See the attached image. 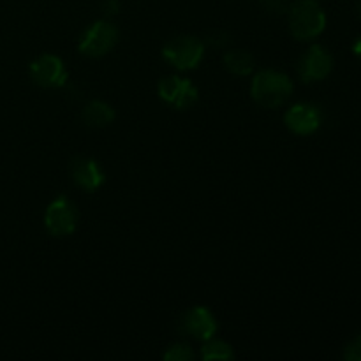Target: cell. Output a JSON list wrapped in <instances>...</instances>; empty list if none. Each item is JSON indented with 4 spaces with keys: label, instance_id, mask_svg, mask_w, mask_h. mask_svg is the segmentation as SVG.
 Returning <instances> with one entry per match:
<instances>
[{
    "label": "cell",
    "instance_id": "cell-3",
    "mask_svg": "<svg viewBox=\"0 0 361 361\" xmlns=\"http://www.w3.org/2000/svg\"><path fill=\"white\" fill-rule=\"evenodd\" d=\"M204 55V42L192 35H180L166 42L162 56L180 71L196 69Z\"/></svg>",
    "mask_w": 361,
    "mask_h": 361
},
{
    "label": "cell",
    "instance_id": "cell-8",
    "mask_svg": "<svg viewBox=\"0 0 361 361\" xmlns=\"http://www.w3.org/2000/svg\"><path fill=\"white\" fill-rule=\"evenodd\" d=\"M334 69V59L321 44L310 46L309 51L300 59L298 74L305 83H316L324 80Z\"/></svg>",
    "mask_w": 361,
    "mask_h": 361
},
{
    "label": "cell",
    "instance_id": "cell-2",
    "mask_svg": "<svg viewBox=\"0 0 361 361\" xmlns=\"http://www.w3.org/2000/svg\"><path fill=\"white\" fill-rule=\"evenodd\" d=\"M289 30L298 41H312L323 34L326 14L317 0H298L289 6Z\"/></svg>",
    "mask_w": 361,
    "mask_h": 361
},
{
    "label": "cell",
    "instance_id": "cell-1",
    "mask_svg": "<svg viewBox=\"0 0 361 361\" xmlns=\"http://www.w3.org/2000/svg\"><path fill=\"white\" fill-rule=\"evenodd\" d=\"M291 78L279 71H261L254 76L250 85V95L259 106L268 109H275L284 104L293 94Z\"/></svg>",
    "mask_w": 361,
    "mask_h": 361
},
{
    "label": "cell",
    "instance_id": "cell-12",
    "mask_svg": "<svg viewBox=\"0 0 361 361\" xmlns=\"http://www.w3.org/2000/svg\"><path fill=\"white\" fill-rule=\"evenodd\" d=\"M85 126L92 129H101V127L109 126L115 120V109L102 101H92L81 111Z\"/></svg>",
    "mask_w": 361,
    "mask_h": 361
},
{
    "label": "cell",
    "instance_id": "cell-6",
    "mask_svg": "<svg viewBox=\"0 0 361 361\" xmlns=\"http://www.w3.org/2000/svg\"><path fill=\"white\" fill-rule=\"evenodd\" d=\"M159 97L168 104L175 106L176 109H187L196 104L200 94L192 81L187 78L169 76L159 81Z\"/></svg>",
    "mask_w": 361,
    "mask_h": 361
},
{
    "label": "cell",
    "instance_id": "cell-18",
    "mask_svg": "<svg viewBox=\"0 0 361 361\" xmlns=\"http://www.w3.org/2000/svg\"><path fill=\"white\" fill-rule=\"evenodd\" d=\"M207 42L210 46H214V48H224V46L229 42V37L226 32L217 30V32H212L210 35H207Z\"/></svg>",
    "mask_w": 361,
    "mask_h": 361
},
{
    "label": "cell",
    "instance_id": "cell-21",
    "mask_svg": "<svg viewBox=\"0 0 361 361\" xmlns=\"http://www.w3.org/2000/svg\"><path fill=\"white\" fill-rule=\"evenodd\" d=\"M356 9H358V13L361 14V0H358V2H356Z\"/></svg>",
    "mask_w": 361,
    "mask_h": 361
},
{
    "label": "cell",
    "instance_id": "cell-7",
    "mask_svg": "<svg viewBox=\"0 0 361 361\" xmlns=\"http://www.w3.org/2000/svg\"><path fill=\"white\" fill-rule=\"evenodd\" d=\"M32 81L42 88H60L67 83V71L56 55H41L28 67Z\"/></svg>",
    "mask_w": 361,
    "mask_h": 361
},
{
    "label": "cell",
    "instance_id": "cell-16",
    "mask_svg": "<svg viewBox=\"0 0 361 361\" xmlns=\"http://www.w3.org/2000/svg\"><path fill=\"white\" fill-rule=\"evenodd\" d=\"M259 4L264 13L274 14V16H282L289 11L288 0H259Z\"/></svg>",
    "mask_w": 361,
    "mask_h": 361
},
{
    "label": "cell",
    "instance_id": "cell-13",
    "mask_svg": "<svg viewBox=\"0 0 361 361\" xmlns=\"http://www.w3.org/2000/svg\"><path fill=\"white\" fill-rule=\"evenodd\" d=\"M224 66L235 76H249L256 67V60L245 49H231L224 55Z\"/></svg>",
    "mask_w": 361,
    "mask_h": 361
},
{
    "label": "cell",
    "instance_id": "cell-14",
    "mask_svg": "<svg viewBox=\"0 0 361 361\" xmlns=\"http://www.w3.org/2000/svg\"><path fill=\"white\" fill-rule=\"evenodd\" d=\"M201 356L203 360L212 361V360H233L235 358V351H233L231 345L228 342H222V341H208L207 344L203 345L201 349Z\"/></svg>",
    "mask_w": 361,
    "mask_h": 361
},
{
    "label": "cell",
    "instance_id": "cell-20",
    "mask_svg": "<svg viewBox=\"0 0 361 361\" xmlns=\"http://www.w3.org/2000/svg\"><path fill=\"white\" fill-rule=\"evenodd\" d=\"M353 53H355L356 56H360V59H361V35L358 39H356L355 42H353Z\"/></svg>",
    "mask_w": 361,
    "mask_h": 361
},
{
    "label": "cell",
    "instance_id": "cell-17",
    "mask_svg": "<svg viewBox=\"0 0 361 361\" xmlns=\"http://www.w3.org/2000/svg\"><path fill=\"white\" fill-rule=\"evenodd\" d=\"M344 358L348 361H361V335L353 338L344 349Z\"/></svg>",
    "mask_w": 361,
    "mask_h": 361
},
{
    "label": "cell",
    "instance_id": "cell-9",
    "mask_svg": "<svg viewBox=\"0 0 361 361\" xmlns=\"http://www.w3.org/2000/svg\"><path fill=\"white\" fill-rule=\"evenodd\" d=\"M180 331L183 335L197 338V341H210L217 331V321L208 309L194 307L180 317Z\"/></svg>",
    "mask_w": 361,
    "mask_h": 361
},
{
    "label": "cell",
    "instance_id": "cell-15",
    "mask_svg": "<svg viewBox=\"0 0 361 361\" xmlns=\"http://www.w3.org/2000/svg\"><path fill=\"white\" fill-rule=\"evenodd\" d=\"M192 358H194V351L190 349L189 344H185V342L173 344L171 348L164 353V360L168 361H190Z\"/></svg>",
    "mask_w": 361,
    "mask_h": 361
},
{
    "label": "cell",
    "instance_id": "cell-10",
    "mask_svg": "<svg viewBox=\"0 0 361 361\" xmlns=\"http://www.w3.org/2000/svg\"><path fill=\"white\" fill-rule=\"evenodd\" d=\"M321 120H323V115H321L319 108L309 104V102L291 106L284 115L288 129L298 136H309V134L316 133L321 126Z\"/></svg>",
    "mask_w": 361,
    "mask_h": 361
},
{
    "label": "cell",
    "instance_id": "cell-19",
    "mask_svg": "<svg viewBox=\"0 0 361 361\" xmlns=\"http://www.w3.org/2000/svg\"><path fill=\"white\" fill-rule=\"evenodd\" d=\"M101 9L106 16H115L120 11V2L118 0H102Z\"/></svg>",
    "mask_w": 361,
    "mask_h": 361
},
{
    "label": "cell",
    "instance_id": "cell-4",
    "mask_svg": "<svg viewBox=\"0 0 361 361\" xmlns=\"http://www.w3.org/2000/svg\"><path fill=\"white\" fill-rule=\"evenodd\" d=\"M116 41H118V30L115 25L109 21H95L83 32L78 49L81 55L99 59L111 51Z\"/></svg>",
    "mask_w": 361,
    "mask_h": 361
},
{
    "label": "cell",
    "instance_id": "cell-5",
    "mask_svg": "<svg viewBox=\"0 0 361 361\" xmlns=\"http://www.w3.org/2000/svg\"><path fill=\"white\" fill-rule=\"evenodd\" d=\"M44 226L51 236H69L76 231L78 208L69 197L59 196L44 212Z\"/></svg>",
    "mask_w": 361,
    "mask_h": 361
},
{
    "label": "cell",
    "instance_id": "cell-11",
    "mask_svg": "<svg viewBox=\"0 0 361 361\" xmlns=\"http://www.w3.org/2000/svg\"><path fill=\"white\" fill-rule=\"evenodd\" d=\"M74 183L87 192H94L106 182V175L97 161L88 157H76L71 164Z\"/></svg>",
    "mask_w": 361,
    "mask_h": 361
}]
</instances>
